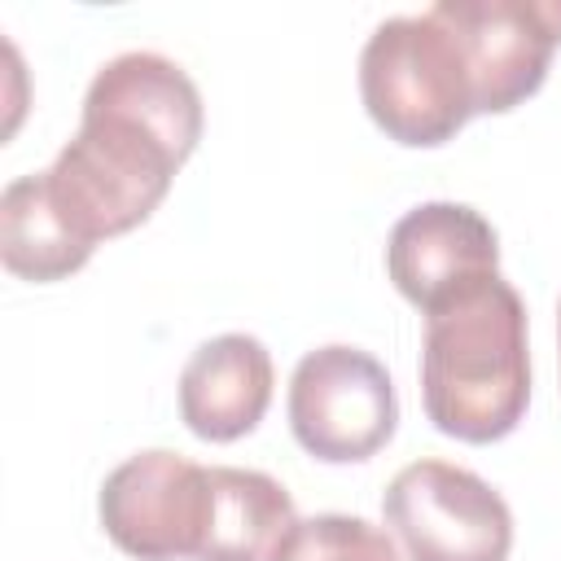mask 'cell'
<instances>
[{
    "label": "cell",
    "instance_id": "cell-1",
    "mask_svg": "<svg viewBox=\"0 0 561 561\" xmlns=\"http://www.w3.org/2000/svg\"><path fill=\"white\" fill-rule=\"evenodd\" d=\"M202 123V92L180 61L145 48L110 57L83 92L79 131L44 171L57 210L92 250L140 228L193 158Z\"/></svg>",
    "mask_w": 561,
    "mask_h": 561
},
{
    "label": "cell",
    "instance_id": "cell-2",
    "mask_svg": "<svg viewBox=\"0 0 561 561\" xmlns=\"http://www.w3.org/2000/svg\"><path fill=\"white\" fill-rule=\"evenodd\" d=\"M421 403L430 425L460 443H500L526 416V302L500 272L425 311Z\"/></svg>",
    "mask_w": 561,
    "mask_h": 561
},
{
    "label": "cell",
    "instance_id": "cell-3",
    "mask_svg": "<svg viewBox=\"0 0 561 561\" xmlns=\"http://www.w3.org/2000/svg\"><path fill=\"white\" fill-rule=\"evenodd\" d=\"M359 96L368 118L408 149H438L478 114L465 48L434 4L373 26L359 53Z\"/></svg>",
    "mask_w": 561,
    "mask_h": 561
},
{
    "label": "cell",
    "instance_id": "cell-4",
    "mask_svg": "<svg viewBox=\"0 0 561 561\" xmlns=\"http://www.w3.org/2000/svg\"><path fill=\"white\" fill-rule=\"evenodd\" d=\"M285 412L298 447L324 465H359L399 430V394L386 364L346 342L316 346L298 359Z\"/></svg>",
    "mask_w": 561,
    "mask_h": 561
},
{
    "label": "cell",
    "instance_id": "cell-5",
    "mask_svg": "<svg viewBox=\"0 0 561 561\" xmlns=\"http://www.w3.org/2000/svg\"><path fill=\"white\" fill-rule=\"evenodd\" d=\"M381 517L408 561H508L513 548L504 495L451 460L403 465L381 495Z\"/></svg>",
    "mask_w": 561,
    "mask_h": 561
},
{
    "label": "cell",
    "instance_id": "cell-6",
    "mask_svg": "<svg viewBox=\"0 0 561 561\" xmlns=\"http://www.w3.org/2000/svg\"><path fill=\"white\" fill-rule=\"evenodd\" d=\"M210 508V465L153 447L105 473L96 513L118 552L136 561L197 557Z\"/></svg>",
    "mask_w": 561,
    "mask_h": 561
},
{
    "label": "cell",
    "instance_id": "cell-7",
    "mask_svg": "<svg viewBox=\"0 0 561 561\" xmlns=\"http://www.w3.org/2000/svg\"><path fill=\"white\" fill-rule=\"evenodd\" d=\"M434 9L465 48L478 114H508L543 88L561 44V0H438Z\"/></svg>",
    "mask_w": 561,
    "mask_h": 561
},
{
    "label": "cell",
    "instance_id": "cell-8",
    "mask_svg": "<svg viewBox=\"0 0 561 561\" xmlns=\"http://www.w3.org/2000/svg\"><path fill=\"white\" fill-rule=\"evenodd\" d=\"M386 272L425 316L465 285L500 272V237L465 202H421L390 228Z\"/></svg>",
    "mask_w": 561,
    "mask_h": 561
},
{
    "label": "cell",
    "instance_id": "cell-9",
    "mask_svg": "<svg viewBox=\"0 0 561 561\" xmlns=\"http://www.w3.org/2000/svg\"><path fill=\"white\" fill-rule=\"evenodd\" d=\"M272 355L250 333L202 342L180 373V421L206 443L245 438L272 403Z\"/></svg>",
    "mask_w": 561,
    "mask_h": 561
},
{
    "label": "cell",
    "instance_id": "cell-10",
    "mask_svg": "<svg viewBox=\"0 0 561 561\" xmlns=\"http://www.w3.org/2000/svg\"><path fill=\"white\" fill-rule=\"evenodd\" d=\"M298 522L294 495L272 473L210 465V508L193 561H280Z\"/></svg>",
    "mask_w": 561,
    "mask_h": 561
},
{
    "label": "cell",
    "instance_id": "cell-11",
    "mask_svg": "<svg viewBox=\"0 0 561 561\" xmlns=\"http://www.w3.org/2000/svg\"><path fill=\"white\" fill-rule=\"evenodd\" d=\"M0 259L13 276L48 285L66 280L92 259V245L70 228L48 193V175L31 171L4 184L0 193Z\"/></svg>",
    "mask_w": 561,
    "mask_h": 561
},
{
    "label": "cell",
    "instance_id": "cell-12",
    "mask_svg": "<svg viewBox=\"0 0 561 561\" xmlns=\"http://www.w3.org/2000/svg\"><path fill=\"white\" fill-rule=\"evenodd\" d=\"M280 561H399L390 535L351 513H316L298 522Z\"/></svg>",
    "mask_w": 561,
    "mask_h": 561
},
{
    "label": "cell",
    "instance_id": "cell-13",
    "mask_svg": "<svg viewBox=\"0 0 561 561\" xmlns=\"http://www.w3.org/2000/svg\"><path fill=\"white\" fill-rule=\"evenodd\" d=\"M557 333H561V316H557Z\"/></svg>",
    "mask_w": 561,
    "mask_h": 561
}]
</instances>
